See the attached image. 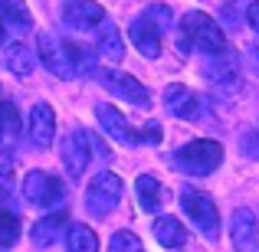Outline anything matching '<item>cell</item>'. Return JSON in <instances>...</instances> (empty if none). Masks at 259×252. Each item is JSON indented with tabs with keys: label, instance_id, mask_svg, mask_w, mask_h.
<instances>
[{
	"label": "cell",
	"instance_id": "12",
	"mask_svg": "<svg viewBox=\"0 0 259 252\" xmlns=\"http://www.w3.org/2000/svg\"><path fill=\"white\" fill-rule=\"evenodd\" d=\"M128 39L135 43V49H138L145 59H158L161 56V30L145 17V13L128 26Z\"/></svg>",
	"mask_w": 259,
	"mask_h": 252
},
{
	"label": "cell",
	"instance_id": "31",
	"mask_svg": "<svg viewBox=\"0 0 259 252\" xmlns=\"http://www.w3.org/2000/svg\"><path fill=\"white\" fill-rule=\"evenodd\" d=\"M10 196V187H7V177H0V200H7Z\"/></svg>",
	"mask_w": 259,
	"mask_h": 252
},
{
	"label": "cell",
	"instance_id": "32",
	"mask_svg": "<svg viewBox=\"0 0 259 252\" xmlns=\"http://www.w3.org/2000/svg\"><path fill=\"white\" fill-rule=\"evenodd\" d=\"M7 43V26H4V20H0V46Z\"/></svg>",
	"mask_w": 259,
	"mask_h": 252
},
{
	"label": "cell",
	"instance_id": "14",
	"mask_svg": "<svg viewBox=\"0 0 259 252\" xmlns=\"http://www.w3.org/2000/svg\"><path fill=\"white\" fill-rule=\"evenodd\" d=\"M164 105H167V112H171L174 118H181V121H194L197 115H200L197 95L190 92L187 85H177V82H171L164 88Z\"/></svg>",
	"mask_w": 259,
	"mask_h": 252
},
{
	"label": "cell",
	"instance_id": "4",
	"mask_svg": "<svg viewBox=\"0 0 259 252\" xmlns=\"http://www.w3.org/2000/svg\"><path fill=\"white\" fill-rule=\"evenodd\" d=\"M121 190H125V183H121L118 174H99V177H92V183H89V190H85L89 213H92V216H108L115 207H118Z\"/></svg>",
	"mask_w": 259,
	"mask_h": 252
},
{
	"label": "cell",
	"instance_id": "11",
	"mask_svg": "<svg viewBox=\"0 0 259 252\" xmlns=\"http://www.w3.org/2000/svg\"><path fill=\"white\" fill-rule=\"evenodd\" d=\"M95 118H99V125L105 128V131L112 134L118 144H138V128L128 125L125 115H121L115 105H108V102H99V105H95Z\"/></svg>",
	"mask_w": 259,
	"mask_h": 252
},
{
	"label": "cell",
	"instance_id": "8",
	"mask_svg": "<svg viewBox=\"0 0 259 252\" xmlns=\"http://www.w3.org/2000/svg\"><path fill=\"white\" fill-rule=\"evenodd\" d=\"M63 167L69 170V177H82L89 167V154H92V144H89V131L85 128H72L69 134L63 138Z\"/></svg>",
	"mask_w": 259,
	"mask_h": 252
},
{
	"label": "cell",
	"instance_id": "27",
	"mask_svg": "<svg viewBox=\"0 0 259 252\" xmlns=\"http://www.w3.org/2000/svg\"><path fill=\"white\" fill-rule=\"evenodd\" d=\"M161 134H164V131H161V125H158V121H148V125L138 131V144H158V141H161Z\"/></svg>",
	"mask_w": 259,
	"mask_h": 252
},
{
	"label": "cell",
	"instance_id": "18",
	"mask_svg": "<svg viewBox=\"0 0 259 252\" xmlns=\"http://www.w3.org/2000/svg\"><path fill=\"white\" fill-rule=\"evenodd\" d=\"M151 229H154V239H158L164 249H181L184 239H187V233H184V226H181L177 216H158Z\"/></svg>",
	"mask_w": 259,
	"mask_h": 252
},
{
	"label": "cell",
	"instance_id": "3",
	"mask_svg": "<svg viewBox=\"0 0 259 252\" xmlns=\"http://www.w3.org/2000/svg\"><path fill=\"white\" fill-rule=\"evenodd\" d=\"M181 207H184V213L190 216V223L200 229L203 239L213 242L217 233H220V213H217V203L210 200L207 193H200V190H181Z\"/></svg>",
	"mask_w": 259,
	"mask_h": 252
},
{
	"label": "cell",
	"instance_id": "28",
	"mask_svg": "<svg viewBox=\"0 0 259 252\" xmlns=\"http://www.w3.org/2000/svg\"><path fill=\"white\" fill-rule=\"evenodd\" d=\"M246 23H249V26H253V30L259 33V0L246 7Z\"/></svg>",
	"mask_w": 259,
	"mask_h": 252
},
{
	"label": "cell",
	"instance_id": "22",
	"mask_svg": "<svg viewBox=\"0 0 259 252\" xmlns=\"http://www.w3.org/2000/svg\"><path fill=\"white\" fill-rule=\"evenodd\" d=\"M0 20L20 26V30H26V26L33 23V17H30V10H26L23 0H0Z\"/></svg>",
	"mask_w": 259,
	"mask_h": 252
},
{
	"label": "cell",
	"instance_id": "24",
	"mask_svg": "<svg viewBox=\"0 0 259 252\" xmlns=\"http://www.w3.org/2000/svg\"><path fill=\"white\" fill-rule=\"evenodd\" d=\"M108 252H145V249H141V239H138L135 233L121 229V233L112 236V242H108Z\"/></svg>",
	"mask_w": 259,
	"mask_h": 252
},
{
	"label": "cell",
	"instance_id": "17",
	"mask_svg": "<svg viewBox=\"0 0 259 252\" xmlns=\"http://www.w3.org/2000/svg\"><path fill=\"white\" fill-rule=\"evenodd\" d=\"M66 213H50V216H43V220H36L33 223V229H30V236H33V242L36 246H53V242L63 236V229H66Z\"/></svg>",
	"mask_w": 259,
	"mask_h": 252
},
{
	"label": "cell",
	"instance_id": "19",
	"mask_svg": "<svg viewBox=\"0 0 259 252\" xmlns=\"http://www.w3.org/2000/svg\"><path fill=\"white\" fill-rule=\"evenodd\" d=\"M135 193H138V203H141L145 213H158L161 203H164V187L148 174H141L138 180H135Z\"/></svg>",
	"mask_w": 259,
	"mask_h": 252
},
{
	"label": "cell",
	"instance_id": "5",
	"mask_svg": "<svg viewBox=\"0 0 259 252\" xmlns=\"http://www.w3.org/2000/svg\"><path fill=\"white\" fill-rule=\"evenodd\" d=\"M63 193H66L63 180L50 170H30L23 177V200L33 203V207H53V203L63 200Z\"/></svg>",
	"mask_w": 259,
	"mask_h": 252
},
{
	"label": "cell",
	"instance_id": "23",
	"mask_svg": "<svg viewBox=\"0 0 259 252\" xmlns=\"http://www.w3.org/2000/svg\"><path fill=\"white\" fill-rule=\"evenodd\" d=\"M17 239H20V220L10 210L0 207V246H13Z\"/></svg>",
	"mask_w": 259,
	"mask_h": 252
},
{
	"label": "cell",
	"instance_id": "21",
	"mask_svg": "<svg viewBox=\"0 0 259 252\" xmlns=\"http://www.w3.org/2000/svg\"><path fill=\"white\" fill-rule=\"evenodd\" d=\"M7 69L13 72V76H30L33 69H36V56H33V49L26 43H13L10 49H7Z\"/></svg>",
	"mask_w": 259,
	"mask_h": 252
},
{
	"label": "cell",
	"instance_id": "1",
	"mask_svg": "<svg viewBox=\"0 0 259 252\" xmlns=\"http://www.w3.org/2000/svg\"><path fill=\"white\" fill-rule=\"evenodd\" d=\"M174 164L190 177H207L223 164V144L213 138H197L187 141L184 147L174 151Z\"/></svg>",
	"mask_w": 259,
	"mask_h": 252
},
{
	"label": "cell",
	"instance_id": "9",
	"mask_svg": "<svg viewBox=\"0 0 259 252\" xmlns=\"http://www.w3.org/2000/svg\"><path fill=\"white\" fill-rule=\"evenodd\" d=\"M230 239L240 252H256L259 249V216L249 207L233 210V220H230Z\"/></svg>",
	"mask_w": 259,
	"mask_h": 252
},
{
	"label": "cell",
	"instance_id": "13",
	"mask_svg": "<svg viewBox=\"0 0 259 252\" xmlns=\"http://www.w3.org/2000/svg\"><path fill=\"white\" fill-rule=\"evenodd\" d=\"M236 72H240V59H236V53L223 49L217 53V56H210L207 63H203V79H207L210 85H236Z\"/></svg>",
	"mask_w": 259,
	"mask_h": 252
},
{
	"label": "cell",
	"instance_id": "2",
	"mask_svg": "<svg viewBox=\"0 0 259 252\" xmlns=\"http://www.w3.org/2000/svg\"><path fill=\"white\" fill-rule=\"evenodd\" d=\"M181 33L190 39V46H197L200 53H207V56H217V53L227 49V36H223V30L217 26L213 17H207L203 10H190L181 17Z\"/></svg>",
	"mask_w": 259,
	"mask_h": 252
},
{
	"label": "cell",
	"instance_id": "10",
	"mask_svg": "<svg viewBox=\"0 0 259 252\" xmlns=\"http://www.w3.org/2000/svg\"><path fill=\"white\" fill-rule=\"evenodd\" d=\"M26 134L36 147H50L53 138H56V112L46 102H36L30 108V125H26Z\"/></svg>",
	"mask_w": 259,
	"mask_h": 252
},
{
	"label": "cell",
	"instance_id": "15",
	"mask_svg": "<svg viewBox=\"0 0 259 252\" xmlns=\"http://www.w3.org/2000/svg\"><path fill=\"white\" fill-rule=\"evenodd\" d=\"M63 20L69 26H76V30H92V26H99L105 20V10L95 0H69L63 7Z\"/></svg>",
	"mask_w": 259,
	"mask_h": 252
},
{
	"label": "cell",
	"instance_id": "6",
	"mask_svg": "<svg viewBox=\"0 0 259 252\" xmlns=\"http://www.w3.org/2000/svg\"><path fill=\"white\" fill-rule=\"evenodd\" d=\"M39 59H43V66L53 72L56 79H76V66H72V56H69V43H63V39L50 36V33H39Z\"/></svg>",
	"mask_w": 259,
	"mask_h": 252
},
{
	"label": "cell",
	"instance_id": "30",
	"mask_svg": "<svg viewBox=\"0 0 259 252\" xmlns=\"http://www.w3.org/2000/svg\"><path fill=\"white\" fill-rule=\"evenodd\" d=\"M249 66H253V72L259 76V43L253 46V49H249Z\"/></svg>",
	"mask_w": 259,
	"mask_h": 252
},
{
	"label": "cell",
	"instance_id": "7",
	"mask_svg": "<svg viewBox=\"0 0 259 252\" xmlns=\"http://www.w3.org/2000/svg\"><path fill=\"white\" fill-rule=\"evenodd\" d=\"M99 79H102V85H105L112 95H121V98H128L132 105H138V108L151 105V92H148V88L141 85L135 76H128V72H121V69H102Z\"/></svg>",
	"mask_w": 259,
	"mask_h": 252
},
{
	"label": "cell",
	"instance_id": "29",
	"mask_svg": "<svg viewBox=\"0 0 259 252\" xmlns=\"http://www.w3.org/2000/svg\"><path fill=\"white\" fill-rule=\"evenodd\" d=\"M10 170H13L10 154H4V151H0V177H10Z\"/></svg>",
	"mask_w": 259,
	"mask_h": 252
},
{
	"label": "cell",
	"instance_id": "33",
	"mask_svg": "<svg viewBox=\"0 0 259 252\" xmlns=\"http://www.w3.org/2000/svg\"><path fill=\"white\" fill-rule=\"evenodd\" d=\"M0 134H4V131H0Z\"/></svg>",
	"mask_w": 259,
	"mask_h": 252
},
{
	"label": "cell",
	"instance_id": "26",
	"mask_svg": "<svg viewBox=\"0 0 259 252\" xmlns=\"http://www.w3.org/2000/svg\"><path fill=\"white\" fill-rule=\"evenodd\" d=\"M145 17L151 20V23L158 26V30H167V26H171V17H174V13H171V7L154 4V7H148V10H145Z\"/></svg>",
	"mask_w": 259,
	"mask_h": 252
},
{
	"label": "cell",
	"instance_id": "25",
	"mask_svg": "<svg viewBox=\"0 0 259 252\" xmlns=\"http://www.w3.org/2000/svg\"><path fill=\"white\" fill-rule=\"evenodd\" d=\"M0 131L20 134V115H17V105H13V102H0Z\"/></svg>",
	"mask_w": 259,
	"mask_h": 252
},
{
	"label": "cell",
	"instance_id": "20",
	"mask_svg": "<svg viewBox=\"0 0 259 252\" xmlns=\"http://www.w3.org/2000/svg\"><path fill=\"white\" fill-rule=\"evenodd\" d=\"M66 249L69 252H99V236H95L92 226L72 223V226L66 229Z\"/></svg>",
	"mask_w": 259,
	"mask_h": 252
},
{
	"label": "cell",
	"instance_id": "16",
	"mask_svg": "<svg viewBox=\"0 0 259 252\" xmlns=\"http://www.w3.org/2000/svg\"><path fill=\"white\" fill-rule=\"evenodd\" d=\"M99 39H95V49H99V56L102 59H108V63H121V56H125V43H121V33H118V26L112 23V20H102L99 26Z\"/></svg>",
	"mask_w": 259,
	"mask_h": 252
}]
</instances>
